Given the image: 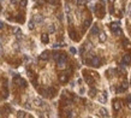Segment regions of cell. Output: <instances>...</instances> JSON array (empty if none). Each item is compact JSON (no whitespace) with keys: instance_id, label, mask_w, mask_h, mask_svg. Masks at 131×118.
<instances>
[{"instance_id":"1","label":"cell","mask_w":131,"mask_h":118,"mask_svg":"<svg viewBox=\"0 0 131 118\" xmlns=\"http://www.w3.org/2000/svg\"><path fill=\"white\" fill-rule=\"evenodd\" d=\"M85 63L93 68H100L101 66V59L95 56H89V58L85 59Z\"/></svg>"},{"instance_id":"2","label":"cell","mask_w":131,"mask_h":118,"mask_svg":"<svg viewBox=\"0 0 131 118\" xmlns=\"http://www.w3.org/2000/svg\"><path fill=\"white\" fill-rule=\"evenodd\" d=\"M95 13L99 18H104L105 13H106V10H105V3L104 1H100L99 5L95 6Z\"/></svg>"},{"instance_id":"3","label":"cell","mask_w":131,"mask_h":118,"mask_svg":"<svg viewBox=\"0 0 131 118\" xmlns=\"http://www.w3.org/2000/svg\"><path fill=\"white\" fill-rule=\"evenodd\" d=\"M66 61H67V56L65 53H62L59 57V59L57 60V64H58V69H65L66 68Z\"/></svg>"},{"instance_id":"4","label":"cell","mask_w":131,"mask_h":118,"mask_svg":"<svg viewBox=\"0 0 131 118\" xmlns=\"http://www.w3.org/2000/svg\"><path fill=\"white\" fill-rule=\"evenodd\" d=\"M13 82L18 83V85H19V87H22V88H27V85H28L27 81L24 78H22L19 75H16V76L13 77Z\"/></svg>"},{"instance_id":"5","label":"cell","mask_w":131,"mask_h":118,"mask_svg":"<svg viewBox=\"0 0 131 118\" xmlns=\"http://www.w3.org/2000/svg\"><path fill=\"white\" fill-rule=\"evenodd\" d=\"M83 75H84V80H85V82H87L89 85H93L94 82H95V78L93 77V73H92V75H89V73L84 70V71H83Z\"/></svg>"},{"instance_id":"6","label":"cell","mask_w":131,"mask_h":118,"mask_svg":"<svg viewBox=\"0 0 131 118\" xmlns=\"http://www.w3.org/2000/svg\"><path fill=\"white\" fill-rule=\"evenodd\" d=\"M109 27H111V30L113 31V34H116V35H120V34H122V30H120V28H119V23L114 22V23L111 24Z\"/></svg>"},{"instance_id":"7","label":"cell","mask_w":131,"mask_h":118,"mask_svg":"<svg viewBox=\"0 0 131 118\" xmlns=\"http://www.w3.org/2000/svg\"><path fill=\"white\" fill-rule=\"evenodd\" d=\"M69 35H70V37H71L73 41H78L79 40V35L77 34V31L73 28H70L69 29Z\"/></svg>"},{"instance_id":"8","label":"cell","mask_w":131,"mask_h":118,"mask_svg":"<svg viewBox=\"0 0 131 118\" xmlns=\"http://www.w3.org/2000/svg\"><path fill=\"white\" fill-rule=\"evenodd\" d=\"M127 88H129V83H127L126 81H124V82L117 88V92H118V93H123V92H125Z\"/></svg>"},{"instance_id":"9","label":"cell","mask_w":131,"mask_h":118,"mask_svg":"<svg viewBox=\"0 0 131 118\" xmlns=\"http://www.w3.org/2000/svg\"><path fill=\"white\" fill-rule=\"evenodd\" d=\"M122 63L124 64L125 66H126V65H130V64H131V54H130V53H126V54L123 57Z\"/></svg>"},{"instance_id":"10","label":"cell","mask_w":131,"mask_h":118,"mask_svg":"<svg viewBox=\"0 0 131 118\" xmlns=\"http://www.w3.org/2000/svg\"><path fill=\"white\" fill-rule=\"evenodd\" d=\"M15 20H16L17 23L23 24V23H24V20H25V18H24V13H17V15H16Z\"/></svg>"},{"instance_id":"11","label":"cell","mask_w":131,"mask_h":118,"mask_svg":"<svg viewBox=\"0 0 131 118\" xmlns=\"http://www.w3.org/2000/svg\"><path fill=\"white\" fill-rule=\"evenodd\" d=\"M120 109H122V101L120 100H114L113 101V110L116 112H118V111H120Z\"/></svg>"},{"instance_id":"12","label":"cell","mask_w":131,"mask_h":118,"mask_svg":"<svg viewBox=\"0 0 131 118\" xmlns=\"http://www.w3.org/2000/svg\"><path fill=\"white\" fill-rule=\"evenodd\" d=\"M90 24H92V18H90V17H88V18H85L84 19V22H83V31L85 30V29H88L89 27H90Z\"/></svg>"},{"instance_id":"13","label":"cell","mask_w":131,"mask_h":118,"mask_svg":"<svg viewBox=\"0 0 131 118\" xmlns=\"http://www.w3.org/2000/svg\"><path fill=\"white\" fill-rule=\"evenodd\" d=\"M59 81L62 83H66L69 81V73H60L59 75Z\"/></svg>"},{"instance_id":"14","label":"cell","mask_w":131,"mask_h":118,"mask_svg":"<svg viewBox=\"0 0 131 118\" xmlns=\"http://www.w3.org/2000/svg\"><path fill=\"white\" fill-rule=\"evenodd\" d=\"M122 44H123V47H124L125 49H127V51H130V49H131V44L129 42V40H127V39H124V40L122 41Z\"/></svg>"},{"instance_id":"15","label":"cell","mask_w":131,"mask_h":118,"mask_svg":"<svg viewBox=\"0 0 131 118\" xmlns=\"http://www.w3.org/2000/svg\"><path fill=\"white\" fill-rule=\"evenodd\" d=\"M106 98H107V93L105 92L102 95H99V96H97V101L101 102V104H105V102H106Z\"/></svg>"},{"instance_id":"16","label":"cell","mask_w":131,"mask_h":118,"mask_svg":"<svg viewBox=\"0 0 131 118\" xmlns=\"http://www.w3.org/2000/svg\"><path fill=\"white\" fill-rule=\"evenodd\" d=\"M99 33H100V30H99L97 24H94V25L92 27V29H90V34H92V35H96V34H99Z\"/></svg>"},{"instance_id":"17","label":"cell","mask_w":131,"mask_h":118,"mask_svg":"<svg viewBox=\"0 0 131 118\" xmlns=\"http://www.w3.org/2000/svg\"><path fill=\"white\" fill-rule=\"evenodd\" d=\"M40 59H42V60H47V59H49V52H48V51L42 52L41 54H40Z\"/></svg>"},{"instance_id":"18","label":"cell","mask_w":131,"mask_h":118,"mask_svg":"<svg viewBox=\"0 0 131 118\" xmlns=\"http://www.w3.org/2000/svg\"><path fill=\"white\" fill-rule=\"evenodd\" d=\"M48 94H49V98H54V96L57 95V89L51 87V88H48Z\"/></svg>"},{"instance_id":"19","label":"cell","mask_w":131,"mask_h":118,"mask_svg":"<svg viewBox=\"0 0 131 118\" xmlns=\"http://www.w3.org/2000/svg\"><path fill=\"white\" fill-rule=\"evenodd\" d=\"M96 93H97V90H96V88H94V87H92L89 89V92H88V95L90 96V98H94V96L96 95Z\"/></svg>"},{"instance_id":"20","label":"cell","mask_w":131,"mask_h":118,"mask_svg":"<svg viewBox=\"0 0 131 118\" xmlns=\"http://www.w3.org/2000/svg\"><path fill=\"white\" fill-rule=\"evenodd\" d=\"M99 113H100V116H101V117H108L109 116L108 112H107V110L104 109V107H101V109L99 110Z\"/></svg>"},{"instance_id":"21","label":"cell","mask_w":131,"mask_h":118,"mask_svg":"<svg viewBox=\"0 0 131 118\" xmlns=\"http://www.w3.org/2000/svg\"><path fill=\"white\" fill-rule=\"evenodd\" d=\"M39 93L41 94L42 96H45V98H47V96H49V94H48V89H43V88H40V89H39Z\"/></svg>"},{"instance_id":"22","label":"cell","mask_w":131,"mask_h":118,"mask_svg":"<svg viewBox=\"0 0 131 118\" xmlns=\"http://www.w3.org/2000/svg\"><path fill=\"white\" fill-rule=\"evenodd\" d=\"M106 34L104 33V31H101V33H99V41L100 42H105L106 41Z\"/></svg>"},{"instance_id":"23","label":"cell","mask_w":131,"mask_h":118,"mask_svg":"<svg viewBox=\"0 0 131 118\" xmlns=\"http://www.w3.org/2000/svg\"><path fill=\"white\" fill-rule=\"evenodd\" d=\"M41 41H42V44H48L49 42V36L47 34H42L41 35Z\"/></svg>"},{"instance_id":"24","label":"cell","mask_w":131,"mask_h":118,"mask_svg":"<svg viewBox=\"0 0 131 118\" xmlns=\"http://www.w3.org/2000/svg\"><path fill=\"white\" fill-rule=\"evenodd\" d=\"M34 20H35V22H37V23H41L42 20H43V17H42L41 15H37V16H35Z\"/></svg>"},{"instance_id":"25","label":"cell","mask_w":131,"mask_h":118,"mask_svg":"<svg viewBox=\"0 0 131 118\" xmlns=\"http://www.w3.org/2000/svg\"><path fill=\"white\" fill-rule=\"evenodd\" d=\"M47 1L51 4V5H59V4H60L59 0H47Z\"/></svg>"},{"instance_id":"26","label":"cell","mask_w":131,"mask_h":118,"mask_svg":"<svg viewBox=\"0 0 131 118\" xmlns=\"http://www.w3.org/2000/svg\"><path fill=\"white\" fill-rule=\"evenodd\" d=\"M54 31H55V27H54L53 24L48 27V33H49V34H52V33H54Z\"/></svg>"},{"instance_id":"27","label":"cell","mask_w":131,"mask_h":118,"mask_svg":"<svg viewBox=\"0 0 131 118\" xmlns=\"http://www.w3.org/2000/svg\"><path fill=\"white\" fill-rule=\"evenodd\" d=\"M28 28H29L30 30H33V29L35 28V23H34V20H30L29 24H28Z\"/></svg>"},{"instance_id":"28","label":"cell","mask_w":131,"mask_h":118,"mask_svg":"<svg viewBox=\"0 0 131 118\" xmlns=\"http://www.w3.org/2000/svg\"><path fill=\"white\" fill-rule=\"evenodd\" d=\"M15 33L17 34V37H21V36H22V30H21V29H16Z\"/></svg>"},{"instance_id":"29","label":"cell","mask_w":131,"mask_h":118,"mask_svg":"<svg viewBox=\"0 0 131 118\" xmlns=\"http://www.w3.org/2000/svg\"><path fill=\"white\" fill-rule=\"evenodd\" d=\"M17 116H18V117H27V114H25V112H24V111H18Z\"/></svg>"},{"instance_id":"30","label":"cell","mask_w":131,"mask_h":118,"mask_svg":"<svg viewBox=\"0 0 131 118\" xmlns=\"http://www.w3.org/2000/svg\"><path fill=\"white\" fill-rule=\"evenodd\" d=\"M76 3H77V5L82 6V5H84V4H85V0H76Z\"/></svg>"},{"instance_id":"31","label":"cell","mask_w":131,"mask_h":118,"mask_svg":"<svg viewBox=\"0 0 131 118\" xmlns=\"http://www.w3.org/2000/svg\"><path fill=\"white\" fill-rule=\"evenodd\" d=\"M21 6L22 7H25L27 6V0H21Z\"/></svg>"},{"instance_id":"32","label":"cell","mask_w":131,"mask_h":118,"mask_svg":"<svg viewBox=\"0 0 131 118\" xmlns=\"http://www.w3.org/2000/svg\"><path fill=\"white\" fill-rule=\"evenodd\" d=\"M70 52H71V53H72V54H76V52H77V51H76V48L71 47V48H70Z\"/></svg>"},{"instance_id":"33","label":"cell","mask_w":131,"mask_h":118,"mask_svg":"<svg viewBox=\"0 0 131 118\" xmlns=\"http://www.w3.org/2000/svg\"><path fill=\"white\" fill-rule=\"evenodd\" d=\"M127 13L131 16V4H129V7H127Z\"/></svg>"},{"instance_id":"34","label":"cell","mask_w":131,"mask_h":118,"mask_svg":"<svg viewBox=\"0 0 131 118\" xmlns=\"http://www.w3.org/2000/svg\"><path fill=\"white\" fill-rule=\"evenodd\" d=\"M4 27H5V24L1 22V20H0V30H1V29H4Z\"/></svg>"},{"instance_id":"35","label":"cell","mask_w":131,"mask_h":118,"mask_svg":"<svg viewBox=\"0 0 131 118\" xmlns=\"http://www.w3.org/2000/svg\"><path fill=\"white\" fill-rule=\"evenodd\" d=\"M109 12H111V13H113V12H114V10H113V6H111V7H109Z\"/></svg>"},{"instance_id":"36","label":"cell","mask_w":131,"mask_h":118,"mask_svg":"<svg viewBox=\"0 0 131 118\" xmlns=\"http://www.w3.org/2000/svg\"><path fill=\"white\" fill-rule=\"evenodd\" d=\"M58 47H60V45H58V44H54L53 45V48H58Z\"/></svg>"},{"instance_id":"37","label":"cell","mask_w":131,"mask_h":118,"mask_svg":"<svg viewBox=\"0 0 131 118\" xmlns=\"http://www.w3.org/2000/svg\"><path fill=\"white\" fill-rule=\"evenodd\" d=\"M79 93L83 94V93H84V88H81V89H79Z\"/></svg>"},{"instance_id":"38","label":"cell","mask_w":131,"mask_h":118,"mask_svg":"<svg viewBox=\"0 0 131 118\" xmlns=\"http://www.w3.org/2000/svg\"><path fill=\"white\" fill-rule=\"evenodd\" d=\"M109 1H111V3H113V1H114V0H109Z\"/></svg>"},{"instance_id":"39","label":"cell","mask_w":131,"mask_h":118,"mask_svg":"<svg viewBox=\"0 0 131 118\" xmlns=\"http://www.w3.org/2000/svg\"><path fill=\"white\" fill-rule=\"evenodd\" d=\"M130 111H131V110H130Z\"/></svg>"}]
</instances>
